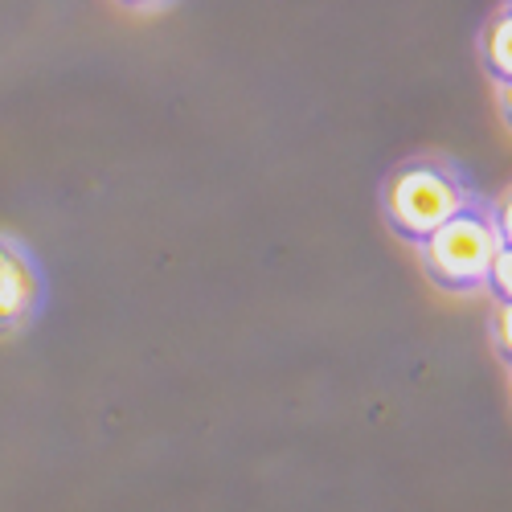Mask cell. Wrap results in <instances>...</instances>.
<instances>
[{"label":"cell","mask_w":512,"mask_h":512,"mask_svg":"<svg viewBox=\"0 0 512 512\" xmlns=\"http://www.w3.org/2000/svg\"><path fill=\"white\" fill-rule=\"evenodd\" d=\"M496 345H500V357L512 361V300H504L496 312Z\"/></svg>","instance_id":"cell-6"},{"label":"cell","mask_w":512,"mask_h":512,"mask_svg":"<svg viewBox=\"0 0 512 512\" xmlns=\"http://www.w3.org/2000/svg\"><path fill=\"white\" fill-rule=\"evenodd\" d=\"M492 218H496V230H500L504 246H512V193H504V201H500V209L492 213Z\"/></svg>","instance_id":"cell-7"},{"label":"cell","mask_w":512,"mask_h":512,"mask_svg":"<svg viewBox=\"0 0 512 512\" xmlns=\"http://www.w3.org/2000/svg\"><path fill=\"white\" fill-rule=\"evenodd\" d=\"M33 271L13 246L0 242V328H13L33 304Z\"/></svg>","instance_id":"cell-3"},{"label":"cell","mask_w":512,"mask_h":512,"mask_svg":"<svg viewBox=\"0 0 512 512\" xmlns=\"http://www.w3.org/2000/svg\"><path fill=\"white\" fill-rule=\"evenodd\" d=\"M480 62H484V70H488L496 82H508V78H512V13L500 9V13L484 25Z\"/></svg>","instance_id":"cell-4"},{"label":"cell","mask_w":512,"mask_h":512,"mask_svg":"<svg viewBox=\"0 0 512 512\" xmlns=\"http://www.w3.org/2000/svg\"><path fill=\"white\" fill-rule=\"evenodd\" d=\"M504 13H512V0H504Z\"/></svg>","instance_id":"cell-10"},{"label":"cell","mask_w":512,"mask_h":512,"mask_svg":"<svg viewBox=\"0 0 512 512\" xmlns=\"http://www.w3.org/2000/svg\"><path fill=\"white\" fill-rule=\"evenodd\" d=\"M119 5H132V9H148V5H156V0H119Z\"/></svg>","instance_id":"cell-9"},{"label":"cell","mask_w":512,"mask_h":512,"mask_svg":"<svg viewBox=\"0 0 512 512\" xmlns=\"http://www.w3.org/2000/svg\"><path fill=\"white\" fill-rule=\"evenodd\" d=\"M500 111H504V119H508V127H512V78L500 82Z\"/></svg>","instance_id":"cell-8"},{"label":"cell","mask_w":512,"mask_h":512,"mask_svg":"<svg viewBox=\"0 0 512 512\" xmlns=\"http://www.w3.org/2000/svg\"><path fill=\"white\" fill-rule=\"evenodd\" d=\"M422 267L439 287L447 291H476L488 283V271L496 263V254L504 246L496 218L480 205H463L459 213L422 242Z\"/></svg>","instance_id":"cell-1"},{"label":"cell","mask_w":512,"mask_h":512,"mask_svg":"<svg viewBox=\"0 0 512 512\" xmlns=\"http://www.w3.org/2000/svg\"><path fill=\"white\" fill-rule=\"evenodd\" d=\"M463 205H467L463 185L443 164L431 160L398 168L394 181L386 185V218L406 242H422L426 234H435Z\"/></svg>","instance_id":"cell-2"},{"label":"cell","mask_w":512,"mask_h":512,"mask_svg":"<svg viewBox=\"0 0 512 512\" xmlns=\"http://www.w3.org/2000/svg\"><path fill=\"white\" fill-rule=\"evenodd\" d=\"M488 287L496 291L500 304L512 300V246H500L496 263H492V271H488Z\"/></svg>","instance_id":"cell-5"}]
</instances>
